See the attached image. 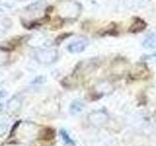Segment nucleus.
I'll list each match as a JSON object with an SVG mask.
<instances>
[{"label": "nucleus", "mask_w": 156, "mask_h": 146, "mask_svg": "<svg viewBox=\"0 0 156 146\" xmlns=\"http://www.w3.org/2000/svg\"><path fill=\"white\" fill-rule=\"evenodd\" d=\"M18 1H27V0H18Z\"/></svg>", "instance_id": "f3484780"}, {"label": "nucleus", "mask_w": 156, "mask_h": 146, "mask_svg": "<svg viewBox=\"0 0 156 146\" xmlns=\"http://www.w3.org/2000/svg\"><path fill=\"white\" fill-rule=\"evenodd\" d=\"M84 108V104L82 103L80 100H74L70 105V112L73 115H77L81 113Z\"/></svg>", "instance_id": "f8f14e48"}, {"label": "nucleus", "mask_w": 156, "mask_h": 146, "mask_svg": "<svg viewBox=\"0 0 156 146\" xmlns=\"http://www.w3.org/2000/svg\"><path fill=\"white\" fill-rule=\"evenodd\" d=\"M21 106H22V101L18 96L12 97V99H10L8 101V103H7V107L9 108V110H11V111L19 110L20 108H21Z\"/></svg>", "instance_id": "9b49d317"}, {"label": "nucleus", "mask_w": 156, "mask_h": 146, "mask_svg": "<svg viewBox=\"0 0 156 146\" xmlns=\"http://www.w3.org/2000/svg\"><path fill=\"white\" fill-rule=\"evenodd\" d=\"M58 53L55 48H43L35 52L34 57L41 64H51L58 58Z\"/></svg>", "instance_id": "f03ea898"}, {"label": "nucleus", "mask_w": 156, "mask_h": 146, "mask_svg": "<svg viewBox=\"0 0 156 146\" xmlns=\"http://www.w3.org/2000/svg\"><path fill=\"white\" fill-rule=\"evenodd\" d=\"M89 120L92 124H94L96 126L102 125L106 122L107 115L105 113L104 111H96V112H93L92 114H90Z\"/></svg>", "instance_id": "0eeeda50"}, {"label": "nucleus", "mask_w": 156, "mask_h": 146, "mask_svg": "<svg viewBox=\"0 0 156 146\" xmlns=\"http://www.w3.org/2000/svg\"><path fill=\"white\" fill-rule=\"evenodd\" d=\"M10 26H11V22L7 19H0V37H2L6 33Z\"/></svg>", "instance_id": "ddd939ff"}, {"label": "nucleus", "mask_w": 156, "mask_h": 146, "mask_svg": "<svg viewBox=\"0 0 156 146\" xmlns=\"http://www.w3.org/2000/svg\"><path fill=\"white\" fill-rule=\"evenodd\" d=\"M58 13L62 18L67 19H74L81 13V6L75 1H65L58 5Z\"/></svg>", "instance_id": "f257e3e1"}, {"label": "nucleus", "mask_w": 156, "mask_h": 146, "mask_svg": "<svg viewBox=\"0 0 156 146\" xmlns=\"http://www.w3.org/2000/svg\"><path fill=\"white\" fill-rule=\"evenodd\" d=\"M87 45H88V41L85 38H81V39H78V40H75V41L68 44L67 50L71 54H78V53H81L84 51Z\"/></svg>", "instance_id": "39448f33"}, {"label": "nucleus", "mask_w": 156, "mask_h": 146, "mask_svg": "<svg viewBox=\"0 0 156 146\" xmlns=\"http://www.w3.org/2000/svg\"><path fill=\"white\" fill-rule=\"evenodd\" d=\"M7 129H8V125L6 122H0V136L6 133Z\"/></svg>", "instance_id": "4468645a"}, {"label": "nucleus", "mask_w": 156, "mask_h": 146, "mask_svg": "<svg viewBox=\"0 0 156 146\" xmlns=\"http://www.w3.org/2000/svg\"><path fill=\"white\" fill-rule=\"evenodd\" d=\"M62 137H63V139H66V143H70V144H72L73 142H72V140L69 138V137H68V135L66 134V131H62Z\"/></svg>", "instance_id": "2eb2a0df"}, {"label": "nucleus", "mask_w": 156, "mask_h": 146, "mask_svg": "<svg viewBox=\"0 0 156 146\" xmlns=\"http://www.w3.org/2000/svg\"><path fill=\"white\" fill-rule=\"evenodd\" d=\"M146 26V23L143 21V19H135L134 22L132 23L131 26L129 28V31L131 32H139V31H141L144 30Z\"/></svg>", "instance_id": "1a4fd4ad"}, {"label": "nucleus", "mask_w": 156, "mask_h": 146, "mask_svg": "<svg viewBox=\"0 0 156 146\" xmlns=\"http://www.w3.org/2000/svg\"><path fill=\"white\" fill-rule=\"evenodd\" d=\"M146 0H124V5L128 9H138L145 5Z\"/></svg>", "instance_id": "9d476101"}, {"label": "nucleus", "mask_w": 156, "mask_h": 146, "mask_svg": "<svg viewBox=\"0 0 156 146\" xmlns=\"http://www.w3.org/2000/svg\"><path fill=\"white\" fill-rule=\"evenodd\" d=\"M148 74L149 72L147 67L143 63L135 65L131 71V76L133 77V79H144V78L148 76Z\"/></svg>", "instance_id": "423d86ee"}, {"label": "nucleus", "mask_w": 156, "mask_h": 146, "mask_svg": "<svg viewBox=\"0 0 156 146\" xmlns=\"http://www.w3.org/2000/svg\"><path fill=\"white\" fill-rule=\"evenodd\" d=\"M10 6H7L6 4H0V15H1L2 13L5 12V10L6 9H9Z\"/></svg>", "instance_id": "dca6fc26"}, {"label": "nucleus", "mask_w": 156, "mask_h": 146, "mask_svg": "<svg viewBox=\"0 0 156 146\" xmlns=\"http://www.w3.org/2000/svg\"><path fill=\"white\" fill-rule=\"evenodd\" d=\"M143 47L145 49H156V34L150 33L144 38Z\"/></svg>", "instance_id": "6e6552de"}, {"label": "nucleus", "mask_w": 156, "mask_h": 146, "mask_svg": "<svg viewBox=\"0 0 156 146\" xmlns=\"http://www.w3.org/2000/svg\"><path fill=\"white\" fill-rule=\"evenodd\" d=\"M27 44L32 48H44L50 45V39L44 33H35L29 38Z\"/></svg>", "instance_id": "7ed1b4c3"}, {"label": "nucleus", "mask_w": 156, "mask_h": 146, "mask_svg": "<svg viewBox=\"0 0 156 146\" xmlns=\"http://www.w3.org/2000/svg\"><path fill=\"white\" fill-rule=\"evenodd\" d=\"M44 6H45V3L44 2H35L31 5H29L26 8L24 12H26L27 17H30V19H35L39 16H41L44 13Z\"/></svg>", "instance_id": "20e7f679"}]
</instances>
